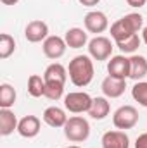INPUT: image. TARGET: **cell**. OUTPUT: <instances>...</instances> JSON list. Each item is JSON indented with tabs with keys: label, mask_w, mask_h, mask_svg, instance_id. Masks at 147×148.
I'll return each mask as SVG.
<instances>
[{
	"label": "cell",
	"mask_w": 147,
	"mask_h": 148,
	"mask_svg": "<svg viewBox=\"0 0 147 148\" xmlns=\"http://www.w3.org/2000/svg\"><path fill=\"white\" fill-rule=\"evenodd\" d=\"M24 36L31 43L38 41H45L49 38V26L43 21H31L28 23V26L24 28Z\"/></svg>",
	"instance_id": "30bf717a"
},
{
	"label": "cell",
	"mask_w": 147,
	"mask_h": 148,
	"mask_svg": "<svg viewBox=\"0 0 147 148\" xmlns=\"http://www.w3.org/2000/svg\"><path fill=\"white\" fill-rule=\"evenodd\" d=\"M28 93L31 97H43L45 95V79L38 74H31L28 77Z\"/></svg>",
	"instance_id": "44dd1931"
},
{
	"label": "cell",
	"mask_w": 147,
	"mask_h": 148,
	"mask_svg": "<svg viewBox=\"0 0 147 148\" xmlns=\"http://www.w3.org/2000/svg\"><path fill=\"white\" fill-rule=\"evenodd\" d=\"M43 122L50 127H64L66 122H68V115L66 112L62 110L61 107H47L43 112Z\"/></svg>",
	"instance_id": "9a60e30c"
},
{
	"label": "cell",
	"mask_w": 147,
	"mask_h": 148,
	"mask_svg": "<svg viewBox=\"0 0 147 148\" xmlns=\"http://www.w3.org/2000/svg\"><path fill=\"white\" fill-rule=\"evenodd\" d=\"M17 124L19 121L10 109H0V134L2 136L12 134L14 129L17 131Z\"/></svg>",
	"instance_id": "2e32d148"
},
{
	"label": "cell",
	"mask_w": 147,
	"mask_h": 148,
	"mask_svg": "<svg viewBox=\"0 0 147 148\" xmlns=\"http://www.w3.org/2000/svg\"><path fill=\"white\" fill-rule=\"evenodd\" d=\"M14 50H16V41H14V38L10 36V35H7V33H2V35H0V59H2V60L9 59V57L14 53Z\"/></svg>",
	"instance_id": "7402d4cb"
},
{
	"label": "cell",
	"mask_w": 147,
	"mask_h": 148,
	"mask_svg": "<svg viewBox=\"0 0 147 148\" xmlns=\"http://www.w3.org/2000/svg\"><path fill=\"white\" fill-rule=\"evenodd\" d=\"M68 74H69L71 83L78 88L90 84L94 79V62H92L90 55H76L69 62Z\"/></svg>",
	"instance_id": "6da1fadb"
},
{
	"label": "cell",
	"mask_w": 147,
	"mask_h": 148,
	"mask_svg": "<svg viewBox=\"0 0 147 148\" xmlns=\"http://www.w3.org/2000/svg\"><path fill=\"white\" fill-rule=\"evenodd\" d=\"M81 5H85V7H94V5H97L101 0H78Z\"/></svg>",
	"instance_id": "83f0119b"
},
{
	"label": "cell",
	"mask_w": 147,
	"mask_h": 148,
	"mask_svg": "<svg viewBox=\"0 0 147 148\" xmlns=\"http://www.w3.org/2000/svg\"><path fill=\"white\" fill-rule=\"evenodd\" d=\"M85 28L88 33H104L109 28V21L107 16L101 10H92L85 16Z\"/></svg>",
	"instance_id": "52a82bcc"
},
{
	"label": "cell",
	"mask_w": 147,
	"mask_h": 148,
	"mask_svg": "<svg viewBox=\"0 0 147 148\" xmlns=\"http://www.w3.org/2000/svg\"><path fill=\"white\" fill-rule=\"evenodd\" d=\"M88 53L94 60H107L112 55V43L106 36H95L88 41Z\"/></svg>",
	"instance_id": "8992f818"
},
{
	"label": "cell",
	"mask_w": 147,
	"mask_h": 148,
	"mask_svg": "<svg viewBox=\"0 0 147 148\" xmlns=\"http://www.w3.org/2000/svg\"><path fill=\"white\" fill-rule=\"evenodd\" d=\"M40 119L37 115H24L17 124V133L23 138H35L40 133Z\"/></svg>",
	"instance_id": "5bb4252c"
},
{
	"label": "cell",
	"mask_w": 147,
	"mask_h": 148,
	"mask_svg": "<svg viewBox=\"0 0 147 148\" xmlns=\"http://www.w3.org/2000/svg\"><path fill=\"white\" fill-rule=\"evenodd\" d=\"M43 79H45V83H49V84H66V79H68V69L62 66V64H59V62H54V64H50L47 69H45V73H43Z\"/></svg>",
	"instance_id": "7c38bea8"
},
{
	"label": "cell",
	"mask_w": 147,
	"mask_h": 148,
	"mask_svg": "<svg viewBox=\"0 0 147 148\" xmlns=\"http://www.w3.org/2000/svg\"><path fill=\"white\" fill-rule=\"evenodd\" d=\"M144 26V17L140 14H126L125 17L118 19L112 26H111V36L114 38V41H121L125 38L137 35Z\"/></svg>",
	"instance_id": "7a4b0ae2"
},
{
	"label": "cell",
	"mask_w": 147,
	"mask_h": 148,
	"mask_svg": "<svg viewBox=\"0 0 147 148\" xmlns=\"http://www.w3.org/2000/svg\"><path fill=\"white\" fill-rule=\"evenodd\" d=\"M142 40L146 41V45H147V28H144V29H142Z\"/></svg>",
	"instance_id": "f546056e"
},
{
	"label": "cell",
	"mask_w": 147,
	"mask_h": 148,
	"mask_svg": "<svg viewBox=\"0 0 147 148\" xmlns=\"http://www.w3.org/2000/svg\"><path fill=\"white\" fill-rule=\"evenodd\" d=\"M147 76V59L144 55H132L130 57V77L140 81Z\"/></svg>",
	"instance_id": "e0dca14e"
},
{
	"label": "cell",
	"mask_w": 147,
	"mask_h": 148,
	"mask_svg": "<svg viewBox=\"0 0 147 148\" xmlns=\"http://www.w3.org/2000/svg\"><path fill=\"white\" fill-rule=\"evenodd\" d=\"M132 97L139 105L147 107V81H137L135 86L132 88Z\"/></svg>",
	"instance_id": "cb8c5ba5"
},
{
	"label": "cell",
	"mask_w": 147,
	"mask_h": 148,
	"mask_svg": "<svg viewBox=\"0 0 147 148\" xmlns=\"http://www.w3.org/2000/svg\"><path fill=\"white\" fill-rule=\"evenodd\" d=\"M109 110H111V105H109V102H107V98L97 97L92 102V107L88 110V115L92 119H95V121H102V119H106L109 115Z\"/></svg>",
	"instance_id": "ac0fdd59"
},
{
	"label": "cell",
	"mask_w": 147,
	"mask_h": 148,
	"mask_svg": "<svg viewBox=\"0 0 147 148\" xmlns=\"http://www.w3.org/2000/svg\"><path fill=\"white\" fill-rule=\"evenodd\" d=\"M116 47L123 52V53H133L139 47H140V38L139 35H132V36L125 38L121 41H116Z\"/></svg>",
	"instance_id": "603a6c76"
},
{
	"label": "cell",
	"mask_w": 147,
	"mask_h": 148,
	"mask_svg": "<svg viewBox=\"0 0 147 148\" xmlns=\"http://www.w3.org/2000/svg\"><path fill=\"white\" fill-rule=\"evenodd\" d=\"M146 2L147 0H126V3H128L130 7H144Z\"/></svg>",
	"instance_id": "4316f807"
},
{
	"label": "cell",
	"mask_w": 147,
	"mask_h": 148,
	"mask_svg": "<svg viewBox=\"0 0 147 148\" xmlns=\"http://www.w3.org/2000/svg\"><path fill=\"white\" fill-rule=\"evenodd\" d=\"M102 148H130V140L125 131H107L102 136Z\"/></svg>",
	"instance_id": "4fadbf2b"
},
{
	"label": "cell",
	"mask_w": 147,
	"mask_h": 148,
	"mask_svg": "<svg viewBox=\"0 0 147 148\" xmlns=\"http://www.w3.org/2000/svg\"><path fill=\"white\" fill-rule=\"evenodd\" d=\"M66 48H68L66 40L61 36H49L43 41V53H45V57H49L52 60L61 59L66 53Z\"/></svg>",
	"instance_id": "ba28073f"
},
{
	"label": "cell",
	"mask_w": 147,
	"mask_h": 148,
	"mask_svg": "<svg viewBox=\"0 0 147 148\" xmlns=\"http://www.w3.org/2000/svg\"><path fill=\"white\" fill-rule=\"evenodd\" d=\"M107 73L112 77L126 79L130 77V59L125 55H114L107 62Z\"/></svg>",
	"instance_id": "9c48e42d"
},
{
	"label": "cell",
	"mask_w": 147,
	"mask_h": 148,
	"mask_svg": "<svg viewBox=\"0 0 147 148\" xmlns=\"http://www.w3.org/2000/svg\"><path fill=\"white\" fill-rule=\"evenodd\" d=\"M64 148H80V147H76V145H71V147H64Z\"/></svg>",
	"instance_id": "4dcf8cb0"
},
{
	"label": "cell",
	"mask_w": 147,
	"mask_h": 148,
	"mask_svg": "<svg viewBox=\"0 0 147 148\" xmlns=\"http://www.w3.org/2000/svg\"><path fill=\"white\" fill-rule=\"evenodd\" d=\"M94 98L88 93L83 91H71L64 97V107L66 110L73 112V114H81V112H88L92 107Z\"/></svg>",
	"instance_id": "5b68a950"
},
{
	"label": "cell",
	"mask_w": 147,
	"mask_h": 148,
	"mask_svg": "<svg viewBox=\"0 0 147 148\" xmlns=\"http://www.w3.org/2000/svg\"><path fill=\"white\" fill-rule=\"evenodd\" d=\"M64 95V86L62 84H49L45 83V95L49 100H59Z\"/></svg>",
	"instance_id": "d4e9b609"
},
{
	"label": "cell",
	"mask_w": 147,
	"mask_h": 148,
	"mask_svg": "<svg viewBox=\"0 0 147 148\" xmlns=\"http://www.w3.org/2000/svg\"><path fill=\"white\" fill-rule=\"evenodd\" d=\"M64 40H66V45H68L69 48H81V47L87 45L88 35H87V31H83L81 28H71V29L66 31Z\"/></svg>",
	"instance_id": "d6986e66"
},
{
	"label": "cell",
	"mask_w": 147,
	"mask_h": 148,
	"mask_svg": "<svg viewBox=\"0 0 147 148\" xmlns=\"http://www.w3.org/2000/svg\"><path fill=\"white\" fill-rule=\"evenodd\" d=\"M0 2H2L3 5H16L19 0H0Z\"/></svg>",
	"instance_id": "f1b7e54d"
},
{
	"label": "cell",
	"mask_w": 147,
	"mask_h": 148,
	"mask_svg": "<svg viewBox=\"0 0 147 148\" xmlns=\"http://www.w3.org/2000/svg\"><path fill=\"white\" fill-rule=\"evenodd\" d=\"M137 122H139V112L132 105L119 107L112 115V124H114L116 129H123V131L125 129H132V127L137 126Z\"/></svg>",
	"instance_id": "277c9868"
},
{
	"label": "cell",
	"mask_w": 147,
	"mask_h": 148,
	"mask_svg": "<svg viewBox=\"0 0 147 148\" xmlns=\"http://www.w3.org/2000/svg\"><path fill=\"white\" fill-rule=\"evenodd\" d=\"M125 90H126V79L107 76L102 81V93L107 98H119L125 93Z\"/></svg>",
	"instance_id": "8fae6325"
},
{
	"label": "cell",
	"mask_w": 147,
	"mask_h": 148,
	"mask_svg": "<svg viewBox=\"0 0 147 148\" xmlns=\"http://www.w3.org/2000/svg\"><path fill=\"white\" fill-rule=\"evenodd\" d=\"M16 90L9 83L0 84V109H10L16 103Z\"/></svg>",
	"instance_id": "ffe728a7"
},
{
	"label": "cell",
	"mask_w": 147,
	"mask_h": 148,
	"mask_svg": "<svg viewBox=\"0 0 147 148\" xmlns=\"http://www.w3.org/2000/svg\"><path fill=\"white\" fill-rule=\"evenodd\" d=\"M135 148H147V133H142L135 140Z\"/></svg>",
	"instance_id": "484cf974"
},
{
	"label": "cell",
	"mask_w": 147,
	"mask_h": 148,
	"mask_svg": "<svg viewBox=\"0 0 147 148\" xmlns=\"http://www.w3.org/2000/svg\"><path fill=\"white\" fill-rule=\"evenodd\" d=\"M64 136L69 141H73V143L85 141L90 136V124H88V121L80 117V115L69 117L66 126H64Z\"/></svg>",
	"instance_id": "3957f363"
}]
</instances>
